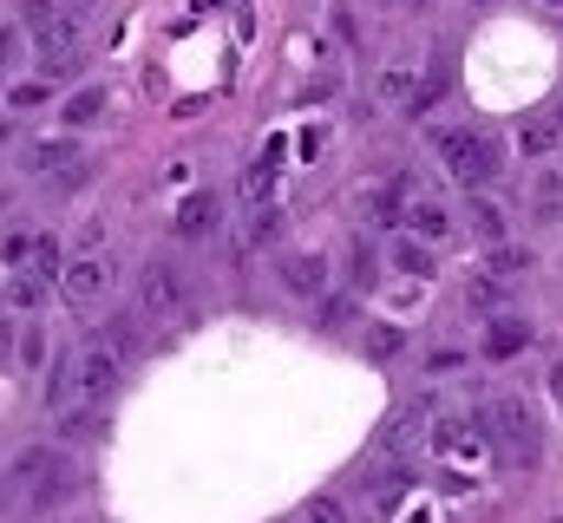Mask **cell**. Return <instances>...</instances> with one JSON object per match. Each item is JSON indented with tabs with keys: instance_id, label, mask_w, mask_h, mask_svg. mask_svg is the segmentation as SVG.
Listing matches in <instances>:
<instances>
[{
	"instance_id": "obj_15",
	"label": "cell",
	"mask_w": 563,
	"mask_h": 523,
	"mask_svg": "<svg viewBox=\"0 0 563 523\" xmlns=\"http://www.w3.org/2000/svg\"><path fill=\"white\" fill-rule=\"evenodd\" d=\"M73 164H79V144H73V137H46V144H33V151H26V170H40V177L73 170Z\"/></svg>"
},
{
	"instance_id": "obj_31",
	"label": "cell",
	"mask_w": 563,
	"mask_h": 523,
	"mask_svg": "<svg viewBox=\"0 0 563 523\" xmlns=\"http://www.w3.org/2000/svg\"><path fill=\"white\" fill-rule=\"evenodd\" d=\"M20 354V334H13V308H0V367Z\"/></svg>"
},
{
	"instance_id": "obj_20",
	"label": "cell",
	"mask_w": 563,
	"mask_h": 523,
	"mask_svg": "<svg viewBox=\"0 0 563 523\" xmlns=\"http://www.w3.org/2000/svg\"><path fill=\"white\" fill-rule=\"evenodd\" d=\"M354 327V294H321V334H347Z\"/></svg>"
},
{
	"instance_id": "obj_2",
	"label": "cell",
	"mask_w": 563,
	"mask_h": 523,
	"mask_svg": "<svg viewBox=\"0 0 563 523\" xmlns=\"http://www.w3.org/2000/svg\"><path fill=\"white\" fill-rule=\"evenodd\" d=\"M485 419H492V432H498V445H505L511 465H538V458H544V425H538V412H531L525 399L505 392V399H492Z\"/></svg>"
},
{
	"instance_id": "obj_40",
	"label": "cell",
	"mask_w": 563,
	"mask_h": 523,
	"mask_svg": "<svg viewBox=\"0 0 563 523\" xmlns=\"http://www.w3.org/2000/svg\"><path fill=\"white\" fill-rule=\"evenodd\" d=\"M558 125H563V105H558Z\"/></svg>"
},
{
	"instance_id": "obj_18",
	"label": "cell",
	"mask_w": 563,
	"mask_h": 523,
	"mask_svg": "<svg viewBox=\"0 0 563 523\" xmlns=\"http://www.w3.org/2000/svg\"><path fill=\"white\" fill-rule=\"evenodd\" d=\"M26 498H33V504H66V498H73V465L59 458V465H53V471H46L33 491H26Z\"/></svg>"
},
{
	"instance_id": "obj_27",
	"label": "cell",
	"mask_w": 563,
	"mask_h": 523,
	"mask_svg": "<svg viewBox=\"0 0 563 523\" xmlns=\"http://www.w3.org/2000/svg\"><path fill=\"white\" fill-rule=\"evenodd\" d=\"M59 268H66V262H59V243H53V236H33V275H46V281H53Z\"/></svg>"
},
{
	"instance_id": "obj_12",
	"label": "cell",
	"mask_w": 563,
	"mask_h": 523,
	"mask_svg": "<svg viewBox=\"0 0 563 523\" xmlns=\"http://www.w3.org/2000/svg\"><path fill=\"white\" fill-rule=\"evenodd\" d=\"M400 216H407V230H413V236H426V243L452 236V210H445V203H432V197H413Z\"/></svg>"
},
{
	"instance_id": "obj_21",
	"label": "cell",
	"mask_w": 563,
	"mask_h": 523,
	"mask_svg": "<svg viewBox=\"0 0 563 523\" xmlns=\"http://www.w3.org/2000/svg\"><path fill=\"white\" fill-rule=\"evenodd\" d=\"M407 347V327H394V321H380V327H367V354L374 360H394Z\"/></svg>"
},
{
	"instance_id": "obj_22",
	"label": "cell",
	"mask_w": 563,
	"mask_h": 523,
	"mask_svg": "<svg viewBox=\"0 0 563 523\" xmlns=\"http://www.w3.org/2000/svg\"><path fill=\"white\" fill-rule=\"evenodd\" d=\"M73 392H79V367H73V360H59V367L46 374V405H66Z\"/></svg>"
},
{
	"instance_id": "obj_16",
	"label": "cell",
	"mask_w": 563,
	"mask_h": 523,
	"mask_svg": "<svg viewBox=\"0 0 563 523\" xmlns=\"http://www.w3.org/2000/svg\"><path fill=\"white\" fill-rule=\"evenodd\" d=\"M558 144H563L558 112H551V119H525V125H518V151H525V157H551Z\"/></svg>"
},
{
	"instance_id": "obj_10",
	"label": "cell",
	"mask_w": 563,
	"mask_h": 523,
	"mask_svg": "<svg viewBox=\"0 0 563 523\" xmlns=\"http://www.w3.org/2000/svg\"><path fill=\"white\" fill-rule=\"evenodd\" d=\"M0 308H13V314H40L46 308V275H7L0 281Z\"/></svg>"
},
{
	"instance_id": "obj_36",
	"label": "cell",
	"mask_w": 563,
	"mask_h": 523,
	"mask_svg": "<svg viewBox=\"0 0 563 523\" xmlns=\"http://www.w3.org/2000/svg\"><path fill=\"white\" fill-rule=\"evenodd\" d=\"M472 301H478V308H492V301H498V275H492V281H472Z\"/></svg>"
},
{
	"instance_id": "obj_3",
	"label": "cell",
	"mask_w": 563,
	"mask_h": 523,
	"mask_svg": "<svg viewBox=\"0 0 563 523\" xmlns=\"http://www.w3.org/2000/svg\"><path fill=\"white\" fill-rule=\"evenodd\" d=\"M106 288H112V256H79V262L59 268V294H66L73 308H92Z\"/></svg>"
},
{
	"instance_id": "obj_9",
	"label": "cell",
	"mask_w": 563,
	"mask_h": 523,
	"mask_svg": "<svg viewBox=\"0 0 563 523\" xmlns=\"http://www.w3.org/2000/svg\"><path fill=\"white\" fill-rule=\"evenodd\" d=\"M33 46H40V59L79 53V20H73V13H53V20H40V26H33Z\"/></svg>"
},
{
	"instance_id": "obj_28",
	"label": "cell",
	"mask_w": 563,
	"mask_h": 523,
	"mask_svg": "<svg viewBox=\"0 0 563 523\" xmlns=\"http://www.w3.org/2000/svg\"><path fill=\"white\" fill-rule=\"evenodd\" d=\"M106 341H112L119 354H139V327H132V314H112V321H106Z\"/></svg>"
},
{
	"instance_id": "obj_11",
	"label": "cell",
	"mask_w": 563,
	"mask_h": 523,
	"mask_svg": "<svg viewBox=\"0 0 563 523\" xmlns=\"http://www.w3.org/2000/svg\"><path fill=\"white\" fill-rule=\"evenodd\" d=\"M465 223H472V236H478V243H505V203H492L485 190H472V197H465Z\"/></svg>"
},
{
	"instance_id": "obj_13",
	"label": "cell",
	"mask_w": 563,
	"mask_h": 523,
	"mask_svg": "<svg viewBox=\"0 0 563 523\" xmlns=\"http://www.w3.org/2000/svg\"><path fill=\"white\" fill-rule=\"evenodd\" d=\"M92 438H106V412H99V405L59 412V445H92Z\"/></svg>"
},
{
	"instance_id": "obj_30",
	"label": "cell",
	"mask_w": 563,
	"mask_h": 523,
	"mask_svg": "<svg viewBox=\"0 0 563 523\" xmlns=\"http://www.w3.org/2000/svg\"><path fill=\"white\" fill-rule=\"evenodd\" d=\"M0 262H7V268L33 262V236H7V243H0Z\"/></svg>"
},
{
	"instance_id": "obj_19",
	"label": "cell",
	"mask_w": 563,
	"mask_h": 523,
	"mask_svg": "<svg viewBox=\"0 0 563 523\" xmlns=\"http://www.w3.org/2000/svg\"><path fill=\"white\" fill-rule=\"evenodd\" d=\"M394 268H400V275H432V249H426V236H400V243H394Z\"/></svg>"
},
{
	"instance_id": "obj_34",
	"label": "cell",
	"mask_w": 563,
	"mask_h": 523,
	"mask_svg": "<svg viewBox=\"0 0 563 523\" xmlns=\"http://www.w3.org/2000/svg\"><path fill=\"white\" fill-rule=\"evenodd\" d=\"M20 360H26V367H40V360H46V341H40V334H26V341H20Z\"/></svg>"
},
{
	"instance_id": "obj_6",
	"label": "cell",
	"mask_w": 563,
	"mask_h": 523,
	"mask_svg": "<svg viewBox=\"0 0 563 523\" xmlns=\"http://www.w3.org/2000/svg\"><path fill=\"white\" fill-rule=\"evenodd\" d=\"M217 223H223V197H217V190H190V197L177 203V236H184V243L217 236Z\"/></svg>"
},
{
	"instance_id": "obj_5",
	"label": "cell",
	"mask_w": 563,
	"mask_h": 523,
	"mask_svg": "<svg viewBox=\"0 0 563 523\" xmlns=\"http://www.w3.org/2000/svg\"><path fill=\"white\" fill-rule=\"evenodd\" d=\"M144 314H190V288H184V275L170 268V262H151V275H144Z\"/></svg>"
},
{
	"instance_id": "obj_14",
	"label": "cell",
	"mask_w": 563,
	"mask_h": 523,
	"mask_svg": "<svg viewBox=\"0 0 563 523\" xmlns=\"http://www.w3.org/2000/svg\"><path fill=\"white\" fill-rule=\"evenodd\" d=\"M106 119V86H79L73 99H66V112H59V125L66 131H86Z\"/></svg>"
},
{
	"instance_id": "obj_32",
	"label": "cell",
	"mask_w": 563,
	"mask_h": 523,
	"mask_svg": "<svg viewBox=\"0 0 563 523\" xmlns=\"http://www.w3.org/2000/svg\"><path fill=\"white\" fill-rule=\"evenodd\" d=\"M40 73H46V79H73V73H79V53H59V59H40Z\"/></svg>"
},
{
	"instance_id": "obj_7",
	"label": "cell",
	"mask_w": 563,
	"mask_h": 523,
	"mask_svg": "<svg viewBox=\"0 0 563 523\" xmlns=\"http://www.w3.org/2000/svg\"><path fill=\"white\" fill-rule=\"evenodd\" d=\"M282 288H288V294H301V301H321V294H328V262L308 256V249L282 256Z\"/></svg>"
},
{
	"instance_id": "obj_39",
	"label": "cell",
	"mask_w": 563,
	"mask_h": 523,
	"mask_svg": "<svg viewBox=\"0 0 563 523\" xmlns=\"http://www.w3.org/2000/svg\"><path fill=\"white\" fill-rule=\"evenodd\" d=\"M544 7H563V0H544Z\"/></svg>"
},
{
	"instance_id": "obj_1",
	"label": "cell",
	"mask_w": 563,
	"mask_h": 523,
	"mask_svg": "<svg viewBox=\"0 0 563 523\" xmlns=\"http://www.w3.org/2000/svg\"><path fill=\"white\" fill-rule=\"evenodd\" d=\"M432 151L445 157V170H452L465 190H485V183L505 170V151H498V137H485V131H432Z\"/></svg>"
},
{
	"instance_id": "obj_38",
	"label": "cell",
	"mask_w": 563,
	"mask_h": 523,
	"mask_svg": "<svg viewBox=\"0 0 563 523\" xmlns=\"http://www.w3.org/2000/svg\"><path fill=\"white\" fill-rule=\"evenodd\" d=\"M551 399L563 405V360H551Z\"/></svg>"
},
{
	"instance_id": "obj_37",
	"label": "cell",
	"mask_w": 563,
	"mask_h": 523,
	"mask_svg": "<svg viewBox=\"0 0 563 523\" xmlns=\"http://www.w3.org/2000/svg\"><path fill=\"white\" fill-rule=\"evenodd\" d=\"M13 53H20V33H0V66H13Z\"/></svg>"
},
{
	"instance_id": "obj_24",
	"label": "cell",
	"mask_w": 563,
	"mask_h": 523,
	"mask_svg": "<svg viewBox=\"0 0 563 523\" xmlns=\"http://www.w3.org/2000/svg\"><path fill=\"white\" fill-rule=\"evenodd\" d=\"M420 86H413V66H387L380 73V99H413Z\"/></svg>"
},
{
	"instance_id": "obj_8",
	"label": "cell",
	"mask_w": 563,
	"mask_h": 523,
	"mask_svg": "<svg viewBox=\"0 0 563 523\" xmlns=\"http://www.w3.org/2000/svg\"><path fill=\"white\" fill-rule=\"evenodd\" d=\"M59 458H66L59 445H26V452H20V458L7 465V491H33V485H40V478H46V471H53Z\"/></svg>"
},
{
	"instance_id": "obj_25",
	"label": "cell",
	"mask_w": 563,
	"mask_h": 523,
	"mask_svg": "<svg viewBox=\"0 0 563 523\" xmlns=\"http://www.w3.org/2000/svg\"><path fill=\"white\" fill-rule=\"evenodd\" d=\"M538 216H563V177L558 170L538 177Z\"/></svg>"
},
{
	"instance_id": "obj_35",
	"label": "cell",
	"mask_w": 563,
	"mask_h": 523,
	"mask_svg": "<svg viewBox=\"0 0 563 523\" xmlns=\"http://www.w3.org/2000/svg\"><path fill=\"white\" fill-rule=\"evenodd\" d=\"M40 99H46V86H13V105H20V112H26V105H40Z\"/></svg>"
},
{
	"instance_id": "obj_26",
	"label": "cell",
	"mask_w": 563,
	"mask_h": 523,
	"mask_svg": "<svg viewBox=\"0 0 563 523\" xmlns=\"http://www.w3.org/2000/svg\"><path fill=\"white\" fill-rule=\"evenodd\" d=\"M308 523H354V518H347V504L334 491H321V498H308Z\"/></svg>"
},
{
	"instance_id": "obj_23",
	"label": "cell",
	"mask_w": 563,
	"mask_h": 523,
	"mask_svg": "<svg viewBox=\"0 0 563 523\" xmlns=\"http://www.w3.org/2000/svg\"><path fill=\"white\" fill-rule=\"evenodd\" d=\"M531 268V249H511V243H492V275L498 281H511V275H525Z\"/></svg>"
},
{
	"instance_id": "obj_4",
	"label": "cell",
	"mask_w": 563,
	"mask_h": 523,
	"mask_svg": "<svg viewBox=\"0 0 563 523\" xmlns=\"http://www.w3.org/2000/svg\"><path fill=\"white\" fill-rule=\"evenodd\" d=\"M119 360H125V354H119V347H106V341H99V347H86V354H73V367H79V392H86V399H112L119 380H125V374H119Z\"/></svg>"
},
{
	"instance_id": "obj_29",
	"label": "cell",
	"mask_w": 563,
	"mask_h": 523,
	"mask_svg": "<svg viewBox=\"0 0 563 523\" xmlns=\"http://www.w3.org/2000/svg\"><path fill=\"white\" fill-rule=\"evenodd\" d=\"M269 183H276V177H269V164H250V170H243V197H250V203H263V197H269Z\"/></svg>"
},
{
	"instance_id": "obj_33",
	"label": "cell",
	"mask_w": 563,
	"mask_h": 523,
	"mask_svg": "<svg viewBox=\"0 0 563 523\" xmlns=\"http://www.w3.org/2000/svg\"><path fill=\"white\" fill-rule=\"evenodd\" d=\"M250 236H256V243H269V236H276V210H263V203H256V216H250Z\"/></svg>"
},
{
	"instance_id": "obj_17",
	"label": "cell",
	"mask_w": 563,
	"mask_h": 523,
	"mask_svg": "<svg viewBox=\"0 0 563 523\" xmlns=\"http://www.w3.org/2000/svg\"><path fill=\"white\" fill-rule=\"evenodd\" d=\"M525 341H531V327H525L518 314H498V321H492V334H485V354H492V360H511Z\"/></svg>"
}]
</instances>
